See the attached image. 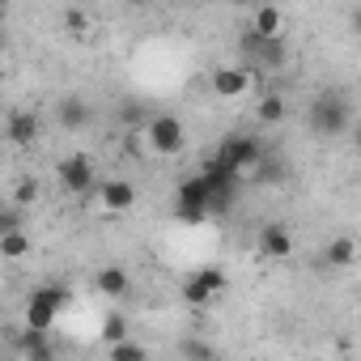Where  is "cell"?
Here are the masks:
<instances>
[{"mask_svg":"<svg viewBox=\"0 0 361 361\" xmlns=\"http://www.w3.org/2000/svg\"><path fill=\"white\" fill-rule=\"evenodd\" d=\"M213 161L243 183V178L259 174V166H264V145H259L255 136H247V132H230V136L217 145V157H213Z\"/></svg>","mask_w":361,"mask_h":361,"instance_id":"cell-1","label":"cell"},{"mask_svg":"<svg viewBox=\"0 0 361 361\" xmlns=\"http://www.w3.org/2000/svg\"><path fill=\"white\" fill-rule=\"evenodd\" d=\"M145 145H149V153L153 157H174V153H183V145H188V128H183V119L178 115H149L145 119Z\"/></svg>","mask_w":361,"mask_h":361,"instance_id":"cell-2","label":"cell"},{"mask_svg":"<svg viewBox=\"0 0 361 361\" xmlns=\"http://www.w3.org/2000/svg\"><path fill=\"white\" fill-rule=\"evenodd\" d=\"M64 306H68V289H64V285H39V289L26 298V310H22V314H26V327H30V331H51Z\"/></svg>","mask_w":361,"mask_h":361,"instance_id":"cell-3","label":"cell"},{"mask_svg":"<svg viewBox=\"0 0 361 361\" xmlns=\"http://www.w3.org/2000/svg\"><path fill=\"white\" fill-rule=\"evenodd\" d=\"M56 178H60V188H64L68 196H94V188H98V174H94L90 153H68V157H60V161H56Z\"/></svg>","mask_w":361,"mask_h":361,"instance_id":"cell-4","label":"cell"},{"mask_svg":"<svg viewBox=\"0 0 361 361\" xmlns=\"http://www.w3.org/2000/svg\"><path fill=\"white\" fill-rule=\"evenodd\" d=\"M196 178L204 183V196H209V213H226V209L238 200V178H234V174H226L217 161H204Z\"/></svg>","mask_w":361,"mask_h":361,"instance_id":"cell-5","label":"cell"},{"mask_svg":"<svg viewBox=\"0 0 361 361\" xmlns=\"http://www.w3.org/2000/svg\"><path fill=\"white\" fill-rule=\"evenodd\" d=\"M174 217L183 221V226H200L209 217V196H204V183L196 174H188L183 183H178L174 192Z\"/></svg>","mask_w":361,"mask_h":361,"instance_id":"cell-6","label":"cell"},{"mask_svg":"<svg viewBox=\"0 0 361 361\" xmlns=\"http://www.w3.org/2000/svg\"><path fill=\"white\" fill-rule=\"evenodd\" d=\"M310 123H314L319 132H327V136H344L348 123H353V106H348L344 98H336V94H323V98L310 106Z\"/></svg>","mask_w":361,"mask_h":361,"instance_id":"cell-7","label":"cell"},{"mask_svg":"<svg viewBox=\"0 0 361 361\" xmlns=\"http://www.w3.org/2000/svg\"><path fill=\"white\" fill-rule=\"evenodd\" d=\"M94 200L102 204V213L119 217V213H128V209L136 204V188L128 183V178H106V183L94 188Z\"/></svg>","mask_w":361,"mask_h":361,"instance_id":"cell-8","label":"cell"},{"mask_svg":"<svg viewBox=\"0 0 361 361\" xmlns=\"http://www.w3.org/2000/svg\"><path fill=\"white\" fill-rule=\"evenodd\" d=\"M209 90H213L217 98L234 102V98L251 94V77H247V68H230V64H221V68L209 73Z\"/></svg>","mask_w":361,"mask_h":361,"instance_id":"cell-9","label":"cell"},{"mask_svg":"<svg viewBox=\"0 0 361 361\" xmlns=\"http://www.w3.org/2000/svg\"><path fill=\"white\" fill-rule=\"evenodd\" d=\"M39 132H43V123H39L35 111H9V119H5V136H9V145L30 149V145L39 140Z\"/></svg>","mask_w":361,"mask_h":361,"instance_id":"cell-10","label":"cell"},{"mask_svg":"<svg viewBox=\"0 0 361 361\" xmlns=\"http://www.w3.org/2000/svg\"><path fill=\"white\" fill-rule=\"evenodd\" d=\"M259 255H268V259H289V255H293V234H289V226L268 221V226L259 230Z\"/></svg>","mask_w":361,"mask_h":361,"instance_id":"cell-11","label":"cell"},{"mask_svg":"<svg viewBox=\"0 0 361 361\" xmlns=\"http://www.w3.org/2000/svg\"><path fill=\"white\" fill-rule=\"evenodd\" d=\"M94 285H98V293H102V298H111V302H123V298L132 293V281H128V272H123V268H115V264L98 268Z\"/></svg>","mask_w":361,"mask_h":361,"instance_id":"cell-12","label":"cell"},{"mask_svg":"<svg viewBox=\"0 0 361 361\" xmlns=\"http://www.w3.org/2000/svg\"><path fill=\"white\" fill-rule=\"evenodd\" d=\"M251 35H255V39H285V13H281L276 5H264V9H255Z\"/></svg>","mask_w":361,"mask_h":361,"instance_id":"cell-13","label":"cell"},{"mask_svg":"<svg viewBox=\"0 0 361 361\" xmlns=\"http://www.w3.org/2000/svg\"><path fill=\"white\" fill-rule=\"evenodd\" d=\"M56 123L68 128V132H81V128L90 123V102H85V98H64V102H56Z\"/></svg>","mask_w":361,"mask_h":361,"instance_id":"cell-14","label":"cell"},{"mask_svg":"<svg viewBox=\"0 0 361 361\" xmlns=\"http://www.w3.org/2000/svg\"><path fill=\"white\" fill-rule=\"evenodd\" d=\"M357 264V243L348 238V234H340V238H331L327 243V268H353Z\"/></svg>","mask_w":361,"mask_h":361,"instance_id":"cell-15","label":"cell"},{"mask_svg":"<svg viewBox=\"0 0 361 361\" xmlns=\"http://www.w3.org/2000/svg\"><path fill=\"white\" fill-rule=\"evenodd\" d=\"M285 98L281 94H259V102H255V119L264 123V128H276L281 119H285Z\"/></svg>","mask_w":361,"mask_h":361,"instance_id":"cell-16","label":"cell"},{"mask_svg":"<svg viewBox=\"0 0 361 361\" xmlns=\"http://www.w3.org/2000/svg\"><path fill=\"white\" fill-rule=\"evenodd\" d=\"M192 281H196V285H204L213 298H221V293L230 289V276H226V268H217V264H204V268H196V272H192Z\"/></svg>","mask_w":361,"mask_h":361,"instance_id":"cell-17","label":"cell"},{"mask_svg":"<svg viewBox=\"0 0 361 361\" xmlns=\"http://www.w3.org/2000/svg\"><path fill=\"white\" fill-rule=\"evenodd\" d=\"M60 22H64V30H68L73 39H81V43L94 35V18H90L85 9H64V13H60Z\"/></svg>","mask_w":361,"mask_h":361,"instance_id":"cell-18","label":"cell"},{"mask_svg":"<svg viewBox=\"0 0 361 361\" xmlns=\"http://www.w3.org/2000/svg\"><path fill=\"white\" fill-rule=\"evenodd\" d=\"M0 255L5 259H26L30 255V234L26 230H9L5 238H0Z\"/></svg>","mask_w":361,"mask_h":361,"instance_id":"cell-19","label":"cell"},{"mask_svg":"<svg viewBox=\"0 0 361 361\" xmlns=\"http://www.w3.org/2000/svg\"><path fill=\"white\" fill-rule=\"evenodd\" d=\"M35 200H39V183H35L30 174H26V178H18V188H13V200H9V204L22 213V209H30Z\"/></svg>","mask_w":361,"mask_h":361,"instance_id":"cell-20","label":"cell"},{"mask_svg":"<svg viewBox=\"0 0 361 361\" xmlns=\"http://www.w3.org/2000/svg\"><path fill=\"white\" fill-rule=\"evenodd\" d=\"M111 361H149V353L136 340H119V344H111Z\"/></svg>","mask_w":361,"mask_h":361,"instance_id":"cell-21","label":"cell"},{"mask_svg":"<svg viewBox=\"0 0 361 361\" xmlns=\"http://www.w3.org/2000/svg\"><path fill=\"white\" fill-rule=\"evenodd\" d=\"M102 340H106V344L128 340V323H123V314H119V310H111V314H106V323H102Z\"/></svg>","mask_w":361,"mask_h":361,"instance_id":"cell-22","label":"cell"},{"mask_svg":"<svg viewBox=\"0 0 361 361\" xmlns=\"http://www.w3.org/2000/svg\"><path fill=\"white\" fill-rule=\"evenodd\" d=\"M22 361H60V353H56V340L47 336V340H39V344L22 348Z\"/></svg>","mask_w":361,"mask_h":361,"instance_id":"cell-23","label":"cell"},{"mask_svg":"<svg viewBox=\"0 0 361 361\" xmlns=\"http://www.w3.org/2000/svg\"><path fill=\"white\" fill-rule=\"evenodd\" d=\"M183 298H188V306H196V310H209V302H213V293H209L204 285H196L192 276L183 281Z\"/></svg>","mask_w":361,"mask_h":361,"instance_id":"cell-24","label":"cell"},{"mask_svg":"<svg viewBox=\"0 0 361 361\" xmlns=\"http://www.w3.org/2000/svg\"><path fill=\"white\" fill-rule=\"evenodd\" d=\"M9 230H22V213L13 204H0V238H5Z\"/></svg>","mask_w":361,"mask_h":361,"instance_id":"cell-25","label":"cell"},{"mask_svg":"<svg viewBox=\"0 0 361 361\" xmlns=\"http://www.w3.org/2000/svg\"><path fill=\"white\" fill-rule=\"evenodd\" d=\"M183 357H188V361H192V357H196V361H209V348L196 344V340H183Z\"/></svg>","mask_w":361,"mask_h":361,"instance_id":"cell-26","label":"cell"},{"mask_svg":"<svg viewBox=\"0 0 361 361\" xmlns=\"http://www.w3.org/2000/svg\"><path fill=\"white\" fill-rule=\"evenodd\" d=\"M9 77V68H5V56H0V81H5Z\"/></svg>","mask_w":361,"mask_h":361,"instance_id":"cell-27","label":"cell"}]
</instances>
